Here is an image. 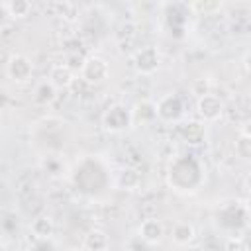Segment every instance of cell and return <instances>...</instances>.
Instances as JSON below:
<instances>
[{
    "mask_svg": "<svg viewBox=\"0 0 251 251\" xmlns=\"http://www.w3.org/2000/svg\"><path fill=\"white\" fill-rule=\"evenodd\" d=\"M108 75H110V65L106 59H102L98 55L86 57L84 63L80 65V76L88 84H100L108 78Z\"/></svg>",
    "mask_w": 251,
    "mask_h": 251,
    "instance_id": "7a4b0ae2",
    "label": "cell"
},
{
    "mask_svg": "<svg viewBox=\"0 0 251 251\" xmlns=\"http://www.w3.org/2000/svg\"><path fill=\"white\" fill-rule=\"evenodd\" d=\"M196 110L204 122H214L224 114V102L214 94H206V96L198 98Z\"/></svg>",
    "mask_w": 251,
    "mask_h": 251,
    "instance_id": "8992f818",
    "label": "cell"
},
{
    "mask_svg": "<svg viewBox=\"0 0 251 251\" xmlns=\"http://www.w3.org/2000/svg\"><path fill=\"white\" fill-rule=\"evenodd\" d=\"M53 8L57 10V16L67 20V22H75L76 16H78V8L73 2H55Z\"/></svg>",
    "mask_w": 251,
    "mask_h": 251,
    "instance_id": "e0dca14e",
    "label": "cell"
},
{
    "mask_svg": "<svg viewBox=\"0 0 251 251\" xmlns=\"http://www.w3.org/2000/svg\"><path fill=\"white\" fill-rule=\"evenodd\" d=\"M114 184L120 190H137L141 184V175L137 173V169L133 167H124L116 173V180Z\"/></svg>",
    "mask_w": 251,
    "mask_h": 251,
    "instance_id": "9c48e42d",
    "label": "cell"
},
{
    "mask_svg": "<svg viewBox=\"0 0 251 251\" xmlns=\"http://www.w3.org/2000/svg\"><path fill=\"white\" fill-rule=\"evenodd\" d=\"M33 98H35V102H37V104L47 106V104H51V102L57 98V88H55L49 80H43V82H39V84L35 86Z\"/></svg>",
    "mask_w": 251,
    "mask_h": 251,
    "instance_id": "4fadbf2b",
    "label": "cell"
},
{
    "mask_svg": "<svg viewBox=\"0 0 251 251\" xmlns=\"http://www.w3.org/2000/svg\"><path fill=\"white\" fill-rule=\"evenodd\" d=\"M131 110L124 104H114L102 114V127L110 133H122L131 127Z\"/></svg>",
    "mask_w": 251,
    "mask_h": 251,
    "instance_id": "6da1fadb",
    "label": "cell"
},
{
    "mask_svg": "<svg viewBox=\"0 0 251 251\" xmlns=\"http://www.w3.org/2000/svg\"><path fill=\"white\" fill-rule=\"evenodd\" d=\"M159 63H161V57H159L157 47H153V45L141 47L135 53V57H133V67H135V71L139 75H153V73H157Z\"/></svg>",
    "mask_w": 251,
    "mask_h": 251,
    "instance_id": "277c9868",
    "label": "cell"
},
{
    "mask_svg": "<svg viewBox=\"0 0 251 251\" xmlns=\"http://www.w3.org/2000/svg\"><path fill=\"white\" fill-rule=\"evenodd\" d=\"M204 133H206V127L200 122H190V124H184L180 127V135L188 143H200L204 139Z\"/></svg>",
    "mask_w": 251,
    "mask_h": 251,
    "instance_id": "2e32d148",
    "label": "cell"
},
{
    "mask_svg": "<svg viewBox=\"0 0 251 251\" xmlns=\"http://www.w3.org/2000/svg\"><path fill=\"white\" fill-rule=\"evenodd\" d=\"M155 108H157V118L167 124L178 122L184 112L182 100L176 94H165L163 98H159V102H155Z\"/></svg>",
    "mask_w": 251,
    "mask_h": 251,
    "instance_id": "3957f363",
    "label": "cell"
},
{
    "mask_svg": "<svg viewBox=\"0 0 251 251\" xmlns=\"http://www.w3.org/2000/svg\"><path fill=\"white\" fill-rule=\"evenodd\" d=\"M157 118V108L153 100H141L135 104V108L131 110V122L137 124H151Z\"/></svg>",
    "mask_w": 251,
    "mask_h": 251,
    "instance_id": "30bf717a",
    "label": "cell"
},
{
    "mask_svg": "<svg viewBox=\"0 0 251 251\" xmlns=\"http://www.w3.org/2000/svg\"><path fill=\"white\" fill-rule=\"evenodd\" d=\"M55 88H69L75 82L73 69L67 63H57L49 69V78H47Z\"/></svg>",
    "mask_w": 251,
    "mask_h": 251,
    "instance_id": "ba28073f",
    "label": "cell"
},
{
    "mask_svg": "<svg viewBox=\"0 0 251 251\" xmlns=\"http://www.w3.org/2000/svg\"><path fill=\"white\" fill-rule=\"evenodd\" d=\"M4 8H6V14H8L10 18H14V20H24V18H27L29 12H31V2H27V0H12V2L4 4Z\"/></svg>",
    "mask_w": 251,
    "mask_h": 251,
    "instance_id": "9a60e30c",
    "label": "cell"
},
{
    "mask_svg": "<svg viewBox=\"0 0 251 251\" xmlns=\"http://www.w3.org/2000/svg\"><path fill=\"white\" fill-rule=\"evenodd\" d=\"M192 8L208 12V10H216V8H220V4H218V2H212V4H202V2H196V4H192Z\"/></svg>",
    "mask_w": 251,
    "mask_h": 251,
    "instance_id": "44dd1931",
    "label": "cell"
},
{
    "mask_svg": "<svg viewBox=\"0 0 251 251\" xmlns=\"http://www.w3.org/2000/svg\"><path fill=\"white\" fill-rule=\"evenodd\" d=\"M163 235H165V226H163L161 220L147 218V220L141 222V226H139V237L143 241H147V243L153 245V243H159L163 239Z\"/></svg>",
    "mask_w": 251,
    "mask_h": 251,
    "instance_id": "52a82bcc",
    "label": "cell"
},
{
    "mask_svg": "<svg viewBox=\"0 0 251 251\" xmlns=\"http://www.w3.org/2000/svg\"><path fill=\"white\" fill-rule=\"evenodd\" d=\"M110 245V239H108V233L104 229H90L86 235H84V249L86 251H106Z\"/></svg>",
    "mask_w": 251,
    "mask_h": 251,
    "instance_id": "8fae6325",
    "label": "cell"
},
{
    "mask_svg": "<svg viewBox=\"0 0 251 251\" xmlns=\"http://www.w3.org/2000/svg\"><path fill=\"white\" fill-rule=\"evenodd\" d=\"M235 153L237 157H241L243 161L251 159V137L247 131H241L239 137L235 139Z\"/></svg>",
    "mask_w": 251,
    "mask_h": 251,
    "instance_id": "ac0fdd59",
    "label": "cell"
},
{
    "mask_svg": "<svg viewBox=\"0 0 251 251\" xmlns=\"http://www.w3.org/2000/svg\"><path fill=\"white\" fill-rule=\"evenodd\" d=\"M63 251H75V249H63Z\"/></svg>",
    "mask_w": 251,
    "mask_h": 251,
    "instance_id": "7402d4cb",
    "label": "cell"
},
{
    "mask_svg": "<svg viewBox=\"0 0 251 251\" xmlns=\"http://www.w3.org/2000/svg\"><path fill=\"white\" fill-rule=\"evenodd\" d=\"M6 73L14 82H27L33 73V65L25 55H12L6 63Z\"/></svg>",
    "mask_w": 251,
    "mask_h": 251,
    "instance_id": "5b68a950",
    "label": "cell"
},
{
    "mask_svg": "<svg viewBox=\"0 0 251 251\" xmlns=\"http://www.w3.org/2000/svg\"><path fill=\"white\" fill-rule=\"evenodd\" d=\"M196 231H194V226L188 224V222H178L175 227H173V239L175 243L178 245H188L192 239H194Z\"/></svg>",
    "mask_w": 251,
    "mask_h": 251,
    "instance_id": "5bb4252c",
    "label": "cell"
},
{
    "mask_svg": "<svg viewBox=\"0 0 251 251\" xmlns=\"http://www.w3.org/2000/svg\"><path fill=\"white\" fill-rule=\"evenodd\" d=\"M226 251H249V249L241 237H229L226 243Z\"/></svg>",
    "mask_w": 251,
    "mask_h": 251,
    "instance_id": "ffe728a7",
    "label": "cell"
},
{
    "mask_svg": "<svg viewBox=\"0 0 251 251\" xmlns=\"http://www.w3.org/2000/svg\"><path fill=\"white\" fill-rule=\"evenodd\" d=\"M55 231V224L49 216H37L33 222H31V233L37 237V239H51Z\"/></svg>",
    "mask_w": 251,
    "mask_h": 251,
    "instance_id": "7c38bea8",
    "label": "cell"
},
{
    "mask_svg": "<svg viewBox=\"0 0 251 251\" xmlns=\"http://www.w3.org/2000/svg\"><path fill=\"white\" fill-rule=\"evenodd\" d=\"M0 251H6V249H4V247H2V245H0Z\"/></svg>",
    "mask_w": 251,
    "mask_h": 251,
    "instance_id": "603a6c76",
    "label": "cell"
},
{
    "mask_svg": "<svg viewBox=\"0 0 251 251\" xmlns=\"http://www.w3.org/2000/svg\"><path fill=\"white\" fill-rule=\"evenodd\" d=\"M190 90H192V94H196L198 98H202V96H206V94H210V80H208L206 76H200V78H194V82H192V86H190Z\"/></svg>",
    "mask_w": 251,
    "mask_h": 251,
    "instance_id": "d6986e66",
    "label": "cell"
}]
</instances>
